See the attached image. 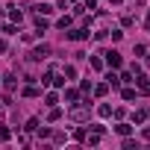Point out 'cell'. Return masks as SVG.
<instances>
[{
    "label": "cell",
    "instance_id": "52a82bcc",
    "mask_svg": "<svg viewBox=\"0 0 150 150\" xmlns=\"http://www.w3.org/2000/svg\"><path fill=\"white\" fill-rule=\"evenodd\" d=\"M147 115H150L147 109H135V112H132V121H135V124H144V121H147Z\"/></svg>",
    "mask_w": 150,
    "mask_h": 150
},
{
    "label": "cell",
    "instance_id": "6da1fadb",
    "mask_svg": "<svg viewBox=\"0 0 150 150\" xmlns=\"http://www.w3.org/2000/svg\"><path fill=\"white\" fill-rule=\"evenodd\" d=\"M71 121H77V124H86V121H88V106H86V103H77V106L71 109Z\"/></svg>",
    "mask_w": 150,
    "mask_h": 150
},
{
    "label": "cell",
    "instance_id": "e0dca14e",
    "mask_svg": "<svg viewBox=\"0 0 150 150\" xmlns=\"http://www.w3.org/2000/svg\"><path fill=\"white\" fill-rule=\"evenodd\" d=\"M106 83H109V88H118V86H121V77H115V74H106Z\"/></svg>",
    "mask_w": 150,
    "mask_h": 150
},
{
    "label": "cell",
    "instance_id": "5b68a950",
    "mask_svg": "<svg viewBox=\"0 0 150 150\" xmlns=\"http://www.w3.org/2000/svg\"><path fill=\"white\" fill-rule=\"evenodd\" d=\"M3 86H6V103H9V100H12V94H15V88H18V80H15V77H6V80H3Z\"/></svg>",
    "mask_w": 150,
    "mask_h": 150
},
{
    "label": "cell",
    "instance_id": "9a60e30c",
    "mask_svg": "<svg viewBox=\"0 0 150 150\" xmlns=\"http://www.w3.org/2000/svg\"><path fill=\"white\" fill-rule=\"evenodd\" d=\"M62 118V109L59 106H50V112H47V121H59Z\"/></svg>",
    "mask_w": 150,
    "mask_h": 150
},
{
    "label": "cell",
    "instance_id": "8992f818",
    "mask_svg": "<svg viewBox=\"0 0 150 150\" xmlns=\"http://www.w3.org/2000/svg\"><path fill=\"white\" fill-rule=\"evenodd\" d=\"M135 86H138V91H141V94H150V80H147V77L135 74Z\"/></svg>",
    "mask_w": 150,
    "mask_h": 150
},
{
    "label": "cell",
    "instance_id": "7c38bea8",
    "mask_svg": "<svg viewBox=\"0 0 150 150\" xmlns=\"http://www.w3.org/2000/svg\"><path fill=\"white\" fill-rule=\"evenodd\" d=\"M9 18L21 24V21H24V12H21V9H15V6H9Z\"/></svg>",
    "mask_w": 150,
    "mask_h": 150
},
{
    "label": "cell",
    "instance_id": "d590c367",
    "mask_svg": "<svg viewBox=\"0 0 150 150\" xmlns=\"http://www.w3.org/2000/svg\"><path fill=\"white\" fill-rule=\"evenodd\" d=\"M112 3H121V0H112Z\"/></svg>",
    "mask_w": 150,
    "mask_h": 150
},
{
    "label": "cell",
    "instance_id": "8d00e7d4",
    "mask_svg": "<svg viewBox=\"0 0 150 150\" xmlns=\"http://www.w3.org/2000/svg\"><path fill=\"white\" fill-rule=\"evenodd\" d=\"M147 65H150V56H147Z\"/></svg>",
    "mask_w": 150,
    "mask_h": 150
},
{
    "label": "cell",
    "instance_id": "4dcf8cb0",
    "mask_svg": "<svg viewBox=\"0 0 150 150\" xmlns=\"http://www.w3.org/2000/svg\"><path fill=\"white\" fill-rule=\"evenodd\" d=\"M124 150H135V141L132 138H124Z\"/></svg>",
    "mask_w": 150,
    "mask_h": 150
},
{
    "label": "cell",
    "instance_id": "5bb4252c",
    "mask_svg": "<svg viewBox=\"0 0 150 150\" xmlns=\"http://www.w3.org/2000/svg\"><path fill=\"white\" fill-rule=\"evenodd\" d=\"M97 115H100V118H109V115H112V106H109V103H100V106H97Z\"/></svg>",
    "mask_w": 150,
    "mask_h": 150
},
{
    "label": "cell",
    "instance_id": "1f68e13d",
    "mask_svg": "<svg viewBox=\"0 0 150 150\" xmlns=\"http://www.w3.org/2000/svg\"><path fill=\"white\" fill-rule=\"evenodd\" d=\"M141 138H144V141H150V127H144V129H141Z\"/></svg>",
    "mask_w": 150,
    "mask_h": 150
},
{
    "label": "cell",
    "instance_id": "74e56055",
    "mask_svg": "<svg viewBox=\"0 0 150 150\" xmlns=\"http://www.w3.org/2000/svg\"><path fill=\"white\" fill-rule=\"evenodd\" d=\"M71 3H74V0H71Z\"/></svg>",
    "mask_w": 150,
    "mask_h": 150
},
{
    "label": "cell",
    "instance_id": "8fae6325",
    "mask_svg": "<svg viewBox=\"0 0 150 150\" xmlns=\"http://www.w3.org/2000/svg\"><path fill=\"white\" fill-rule=\"evenodd\" d=\"M33 9H35L38 15H50V12H53V6H50V3H38V6H33Z\"/></svg>",
    "mask_w": 150,
    "mask_h": 150
},
{
    "label": "cell",
    "instance_id": "30bf717a",
    "mask_svg": "<svg viewBox=\"0 0 150 150\" xmlns=\"http://www.w3.org/2000/svg\"><path fill=\"white\" fill-rule=\"evenodd\" d=\"M65 100H68V103H77V100H80V91H74V88H65Z\"/></svg>",
    "mask_w": 150,
    "mask_h": 150
},
{
    "label": "cell",
    "instance_id": "d6a6232c",
    "mask_svg": "<svg viewBox=\"0 0 150 150\" xmlns=\"http://www.w3.org/2000/svg\"><path fill=\"white\" fill-rule=\"evenodd\" d=\"M83 6H86V9H94V6H97V0H86Z\"/></svg>",
    "mask_w": 150,
    "mask_h": 150
},
{
    "label": "cell",
    "instance_id": "7402d4cb",
    "mask_svg": "<svg viewBox=\"0 0 150 150\" xmlns=\"http://www.w3.org/2000/svg\"><path fill=\"white\" fill-rule=\"evenodd\" d=\"M44 103H47V106H56V103H59V97H56V91H50V94L44 97Z\"/></svg>",
    "mask_w": 150,
    "mask_h": 150
},
{
    "label": "cell",
    "instance_id": "ba28073f",
    "mask_svg": "<svg viewBox=\"0 0 150 150\" xmlns=\"http://www.w3.org/2000/svg\"><path fill=\"white\" fill-rule=\"evenodd\" d=\"M83 141H86L88 147H94V144H100V132H94V129H91V132H88V135H86Z\"/></svg>",
    "mask_w": 150,
    "mask_h": 150
},
{
    "label": "cell",
    "instance_id": "484cf974",
    "mask_svg": "<svg viewBox=\"0 0 150 150\" xmlns=\"http://www.w3.org/2000/svg\"><path fill=\"white\" fill-rule=\"evenodd\" d=\"M74 138L83 141V138H86V129H83V127H77V129H74Z\"/></svg>",
    "mask_w": 150,
    "mask_h": 150
},
{
    "label": "cell",
    "instance_id": "ffe728a7",
    "mask_svg": "<svg viewBox=\"0 0 150 150\" xmlns=\"http://www.w3.org/2000/svg\"><path fill=\"white\" fill-rule=\"evenodd\" d=\"M24 129H27V132H35V129H38V118H30V121H27V127H24Z\"/></svg>",
    "mask_w": 150,
    "mask_h": 150
},
{
    "label": "cell",
    "instance_id": "e575fe53",
    "mask_svg": "<svg viewBox=\"0 0 150 150\" xmlns=\"http://www.w3.org/2000/svg\"><path fill=\"white\" fill-rule=\"evenodd\" d=\"M144 27H150V12H147V18H144Z\"/></svg>",
    "mask_w": 150,
    "mask_h": 150
},
{
    "label": "cell",
    "instance_id": "836d02e7",
    "mask_svg": "<svg viewBox=\"0 0 150 150\" xmlns=\"http://www.w3.org/2000/svg\"><path fill=\"white\" fill-rule=\"evenodd\" d=\"M0 53H6V41L3 38H0Z\"/></svg>",
    "mask_w": 150,
    "mask_h": 150
},
{
    "label": "cell",
    "instance_id": "3957f363",
    "mask_svg": "<svg viewBox=\"0 0 150 150\" xmlns=\"http://www.w3.org/2000/svg\"><path fill=\"white\" fill-rule=\"evenodd\" d=\"M103 56H106V65H109V68H121V62H124L118 50H109V53H103Z\"/></svg>",
    "mask_w": 150,
    "mask_h": 150
},
{
    "label": "cell",
    "instance_id": "f546056e",
    "mask_svg": "<svg viewBox=\"0 0 150 150\" xmlns=\"http://www.w3.org/2000/svg\"><path fill=\"white\" fill-rule=\"evenodd\" d=\"M35 132H38L41 138H47V135H50V129H47V127H41V124H38V129H35Z\"/></svg>",
    "mask_w": 150,
    "mask_h": 150
},
{
    "label": "cell",
    "instance_id": "2e32d148",
    "mask_svg": "<svg viewBox=\"0 0 150 150\" xmlns=\"http://www.w3.org/2000/svg\"><path fill=\"white\" fill-rule=\"evenodd\" d=\"M115 132H118V135H129V132H132V127H129V124H124V121H121V124H118V127H115Z\"/></svg>",
    "mask_w": 150,
    "mask_h": 150
},
{
    "label": "cell",
    "instance_id": "ac0fdd59",
    "mask_svg": "<svg viewBox=\"0 0 150 150\" xmlns=\"http://www.w3.org/2000/svg\"><path fill=\"white\" fill-rule=\"evenodd\" d=\"M71 24H74V18H71V15H65V18H59V30H68Z\"/></svg>",
    "mask_w": 150,
    "mask_h": 150
},
{
    "label": "cell",
    "instance_id": "7a4b0ae2",
    "mask_svg": "<svg viewBox=\"0 0 150 150\" xmlns=\"http://www.w3.org/2000/svg\"><path fill=\"white\" fill-rule=\"evenodd\" d=\"M47 56H50V47H47V44H41V47H35V50L30 53L33 62H41V59H47Z\"/></svg>",
    "mask_w": 150,
    "mask_h": 150
},
{
    "label": "cell",
    "instance_id": "44dd1931",
    "mask_svg": "<svg viewBox=\"0 0 150 150\" xmlns=\"http://www.w3.org/2000/svg\"><path fill=\"white\" fill-rule=\"evenodd\" d=\"M24 97H38V88H35V86H27V88H24Z\"/></svg>",
    "mask_w": 150,
    "mask_h": 150
},
{
    "label": "cell",
    "instance_id": "cb8c5ba5",
    "mask_svg": "<svg viewBox=\"0 0 150 150\" xmlns=\"http://www.w3.org/2000/svg\"><path fill=\"white\" fill-rule=\"evenodd\" d=\"M62 71H65V77H71V80H74V77H77V71H74V65H65Z\"/></svg>",
    "mask_w": 150,
    "mask_h": 150
},
{
    "label": "cell",
    "instance_id": "277c9868",
    "mask_svg": "<svg viewBox=\"0 0 150 150\" xmlns=\"http://www.w3.org/2000/svg\"><path fill=\"white\" fill-rule=\"evenodd\" d=\"M68 38H71V41H86V38H88V27H80V30H71V33H68Z\"/></svg>",
    "mask_w": 150,
    "mask_h": 150
},
{
    "label": "cell",
    "instance_id": "603a6c76",
    "mask_svg": "<svg viewBox=\"0 0 150 150\" xmlns=\"http://www.w3.org/2000/svg\"><path fill=\"white\" fill-rule=\"evenodd\" d=\"M80 88H83V94H91V88H94V86H91L88 80H83V83H80Z\"/></svg>",
    "mask_w": 150,
    "mask_h": 150
},
{
    "label": "cell",
    "instance_id": "f1b7e54d",
    "mask_svg": "<svg viewBox=\"0 0 150 150\" xmlns=\"http://www.w3.org/2000/svg\"><path fill=\"white\" fill-rule=\"evenodd\" d=\"M9 138H12V132H9V129L3 127V129H0V141H9Z\"/></svg>",
    "mask_w": 150,
    "mask_h": 150
},
{
    "label": "cell",
    "instance_id": "d6986e66",
    "mask_svg": "<svg viewBox=\"0 0 150 150\" xmlns=\"http://www.w3.org/2000/svg\"><path fill=\"white\" fill-rule=\"evenodd\" d=\"M103 65H106V62H103L100 56H91V68H94V71H103Z\"/></svg>",
    "mask_w": 150,
    "mask_h": 150
},
{
    "label": "cell",
    "instance_id": "9c48e42d",
    "mask_svg": "<svg viewBox=\"0 0 150 150\" xmlns=\"http://www.w3.org/2000/svg\"><path fill=\"white\" fill-rule=\"evenodd\" d=\"M47 27H50V24L44 21V15H38V12H35V30H38V33H44Z\"/></svg>",
    "mask_w": 150,
    "mask_h": 150
},
{
    "label": "cell",
    "instance_id": "d4e9b609",
    "mask_svg": "<svg viewBox=\"0 0 150 150\" xmlns=\"http://www.w3.org/2000/svg\"><path fill=\"white\" fill-rule=\"evenodd\" d=\"M121 83H135V80H132V71H124V74H121Z\"/></svg>",
    "mask_w": 150,
    "mask_h": 150
},
{
    "label": "cell",
    "instance_id": "83f0119b",
    "mask_svg": "<svg viewBox=\"0 0 150 150\" xmlns=\"http://www.w3.org/2000/svg\"><path fill=\"white\" fill-rule=\"evenodd\" d=\"M124 100H135V88H124Z\"/></svg>",
    "mask_w": 150,
    "mask_h": 150
},
{
    "label": "cell",
    "instance_id": "f35d334b",
    "mask_svg": "<svg viewBox=\"0 0 150 150\" xmlns=\"http://www.w3.org/2000/svg\"><path fill=\"white\" fill-rule=\"evenodd\" d=\"M0 12H3V9H0Z\"/></svg>",
    "mask_w": 150,
    "mask_h": 150
},
{
    "label": "cell",
    "instance_id": "4316f807",
    "mask_svg": "<svg viewBox=\"0 0 150 150\" xmlns=\"http://www.w3.org/2000/svg\"><path fill=\"white\" fill-rule=\"evenodd\" d=\"M121 24H124V27H132V24H135V18H132V15H124V18H121Z\"/></svg>",
    "mask_w": 150,
    "mask_h": 150
},
{
    "label": "cell",
    "instance_id": "4fadbf2b",
    "mask_svg": "<svg viewBox=\"0 0 150 150\" xmlns=\"http://www.w3.org/2000/svg\"><path fill=\"white\" fill-rule=\"evenodd\" d=\"M91 91H94L97 97H106V91H109V83H100V86H94Z\"/></svg>",
    "mask_w": 150,
    "mask_h": 150
}]
</instances>
